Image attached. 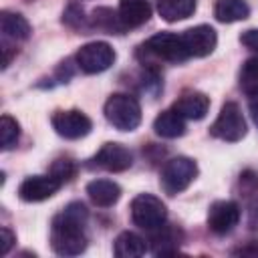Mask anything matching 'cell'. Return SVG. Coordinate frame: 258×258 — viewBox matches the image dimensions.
I'll return each instance as SVG.
<instances>
[{"instance_id":"19","label":"cell","mask_w":258,"mask_h":258,"mask_svg":"<svg viewBox=\"0 0 258 258\" xmlns=\"http://www.w3.org/2000/svg\"><path fill=\"white\" fill-rule=\"evenodd\" d=\"M250 14V8L244 0H218L214 6V16L220 22H238V20H246Z\"/></svg>"},{"instance_id":"5","label":"cell","mask_w":258,"mask_h":258,"mask_svg":"<svg viewBox=\"0 0 258 258\" xmlns=\"http://www.w3.org/2000/svg\"><path fill=\"white\" fill-rule=\"evenodd\" d=\"M210 133L222 141H228V143H236L246 135L244 115L234 101H228L222 105L218 119L210 127Z\"/></svg>"},{"instance_id":"12","label":"cell","mask_w":258,"mask_h":258,"mask_svg":"<svg viewBox=\"0 0 258 258\" xmlns=\"http://www.w3.org/2000/svg\"><path fill=\"white\" fill-rule=\"evenodd\" d=\"M97 167H103L107 171H125L133 163L131 151L121 143H105L97 155L93 157Z\"/></svg>"},{"instance_id":"8","label":"cell","mask_w":258,"mask_h":258,"mask_svg":"<svg viewBox=\"0 0 258 258\" xmlns=\"http://www.w3.org/2000/svg\"><path fill=\"white\" fill-rule=\"evenodd\" d=\"M52 123V129L64 137V139H81L85 135H89V131L93 129V123L91 119L77 111V109H71V111H56L50 119Z\"/></svg>"},{"instance_id":"20","label":"cell","mask_w":258,"mask_h":258,"mask_svg":"<svg viewBox=\"0 0 258 258\" xmlns=\"http://www.w3.org/2000/svg\"><path fill=\"white\" fill-rule=\"evenodd\" d=\"M147 252V242L135 232H123L115 240V254L119 258H137Z\"/></svg>"},{"instance_id":"22","label":"cell","mask_w":258,"mask_h":258,"mask_svg":"<svg viewBox=\"0 0 258 258\" xmlns=\"http://www.w3.org/2000/svg\"><path fill=\"white\" fill-rule=\"evenodd\" d=\"M93 26H97V28L109 32V34L121 32V30L125 28L123 22H121V18H119V14H115V12L109 10V8H97V10L93 12Z\"/></svg>"},{"instance_id":"28","label":"cell","mask_w":258,"mask_h":258,"mask_svg":"<svg viewBox=\"0 0 258 258\" xmlns=\"http://www.w3.org/2000/svg\"><path fill=\"white\" fill-rule=\"evenodd\" d=\"M250 101H248V107H250V115L254 119V123L258 125V91H254L252 95H248Z\"/></svg>"},{"instance_id":"3","label":"cell","mask_w":258,"mask_h":258,"mask_svg":"<svg viewBox=\"0 0 258 258\" xmlns=\"http://www.w3.org/2000/svg\"><path fill=\"white\" fill-rule=\"evenodd\" d=\"M196 175H198L196 161L189 157L177 155V157H171L169 161H165V165L161 167L159 183L165 194L175 196V194H181L196 179Z\"/></svg>"},{"instance_id":"13","label":"cell","mask_w":258,"mask_h":258,"mask_svg":"<svg viewBox=\"0 0 258 258\" xmlns=\"http://www.w3.org/2000/svg\"><path fill=\"white\" fill-rule=\"evenodd\" d=\"M173 109L183 117V119H194L200 121L206 117L208 109H210V97H206L200 91H187L183 93L175 103Z\"/></svg>"},{"instance_id":"15","label":"cell","mask_w":258,"mask_h":258,"mask_svg":"<svg viewBox=\"0 0 258 258\" xmlns=\"http://www.w3.org/2000/svg\"><path fill=\"white\" fill-rule=\"evenodd\" d=\"M87 194L95 206L109 208L121 198V187L111 179H93L87 185Z\"/></svg>"},{"instance_id":"29","label":"cell","mask_w":258,"mask_h":258,"mask_svg":"<svg viewBox=\"0 0 258 258\" xmlns=\"http://www.w3.org/2000/svg\"><path fill=\"white\" fill-rule=\"evenodd\" d=\"M248 224H250V228L258 230V202H254V204L250 206V216H248Z\"/></svg>"},{"instance_id":"17","label":"cell","mask_w":258,"mask_h":258,"mask_svg":"<svg viewBox=\"0 0 258 258\" xmlns=\"http://www.w3.org/2000/svg\"><path fill=\"white\" fill-rule=\"evenodd\" d=\"M0 30H2V36L6 40H14V42L26 40L30 36V24H28V20L22 14L8 12V10H4L0 14Z\"/></svg>"},{"instance_id":"4","label":"cell","mask_w":258,"mask_h":258,"mask_svg":"<svg viewBox=\"0 0 258 258\" xmlns=\"http://www.w3.org/2000/svg\"><path fill=\"white\" fill-rule=\"evenodd\" d=\"M141 50L147 56L165 60V62H183L189 58L181 34H173V32H157L151 38H147L141 46Z\"/></svg>"},{"instance_id":"2","label":"cell","mask_w":258,"mask_h":258,"mask_svg":"<svg viewBox=\"0 0 258 258\" xmlns=\"http://www.w3.org/2000/svg\"><path fill=\"white\" fill-rule=\"evenodd\" d=\"M105 119L119 131H135L141 123V107L135 97L115 93L105 103Z\"/></svg>"},{"instance_id":"25","label":"cell","mask_w":258,"mask_h":258,"mask_svg":"<svg viewBox=\"0 0 258 258\" xmlns=\"http://www.w3.org/2000/svg\"><path fill=\"white\" fill-rule=\"evenodd\" d=\"M50 175H54L60 183H64V181L73 179V175H75V163H73L71 159H56V161L52 163Z\"/></svg>"},{"instance_id":"10","label":"cell","mask_w":258,"mask_h":258,"mask_svg":"<svg viewBox=\"0 0 258 258\" xmlns=\"http://www.w3.org/2000/svg\"><path fill=\"white\" fill-rule=\"evenodd\" d=\"M181 40H183V46L187 50L189 56H208L216 44H218V34L212 26L208 24H200V26H194V28H187L181 32Z\"/></svg>"},{"instance_id":"14","label":"cell","mask_w":258,"mask_h":258,"mask_svg":"<svg viewBox=\"0 0 258 258\" xmlns=\"http://www.w3.org/2000/svg\"><path fill=\"white\" fill-rule=\"evenodd\" d=\"M151 16V6L147 0H121L119 2V18L125 28H137L145 24Z\"/></svg>"},{"instance_id":"9","label":"cell","mask_w":258,"mask_h":258,"mask_svg":"<svg viewBox=\"0 0 258 258\" xmlns=\"http://www.w3.org/2000/svg\"><path fill=\"white\" fill-rule=\"evenodd\" d=\"M238 222H240V208L236 202L220 200L214 202L208 210V228L218 236L232 232L238 226Z\"/></svg>"},{"instance_id":"24","label":"cell","mask_w":258,"mask_h":258,"mask_svg":"<svg viewBox=\"0 0 258 258\" xmlns=\"http://www.w3.org/2000/svg\"><path fill=\"white\" fill-rule=\"evenodd\" d=\"M18 137H20L18 121L14 117H10V115H2V119H0V143H2V149L4 151L12 149L18 143Z\"/></svg>"},{"instance_id":"23","label":"cell","mask_w":258,"mask_h":258,"mask_svg":"<svg viewBox=\"0 0 258 258\" xmlns=\"http://www.w3.org/2000/svg\"><path fill=\"white\" fill-rule=\"evenodd\" d=\"M238 79H240V89L246 95H252L254 91H258V56H252L242 64Z\"/></svg>"},{"instance_id":"7","label":"cell","mask_w":258,"mask_h":258,"mask_svg":"<svg viewBox=\"0 0 258 258\" xmlns=\"http://www.w3.org/2000/svg\"><path fill=\"white\" fill-rule=\"evenodd\" d=\"M77 64L83 73L87 75H97L107 71L113 62H115V50L109 42L103 40H95L89 44H83L77 50Z\"/></svg>"},{"instance_id":"1","label":"cell","mask_w":258,"mask_h":258,"mask_svg":"<svg viewBox=\"0 0 258 258\" xmlns=\"http://www.w3.org/2000/svg\"><path fill=\"white\" fill-rule=\"evenodd\" d=\"M87 208L79 202H73L52 220L50 246L58 256H77L87 248Z\"/></svg>"},{"instance_id":"26","label":"cell","mask_w":258,"mask_h":258,"mask_svg":"<svg viewBox=\"0 0 258 258\" xmlns=\"http://www.w3.org/2000/svg\"><path fill=\"white\" fill-rule=\"evenodd\" d=\"M240 42H242L246 48H250V50L258 52V28H250V30L242 32Z\"/></svg>"},{"instance_id":"6","label":"cell","mask_w":258,"mask_h":258,"mask_svg":"<svg viewBox=\"0 0 258 258\" xmlns=\"http://www.w3.org/2000/svg\"><path fill=\"white\" fill-rule=\"evenodd\" d=\"M165 218H167V210L159 198L151 194H139L137 198H133L131 220L135 222V226L143 230H155L161 224H165Z\"/></svg>"},{"instance_id":"16","label":"cell","mask_w":258,"mask_h":258,"mask_svg":"<svg viewBox=\"0 0 258 258\" xmlns=\"http://www.w3.org/2000/svg\"><path fill=\"white\" fill-rule=\"evenodd\" d=\"M153 129L159 137H165V139H175V137H181L185 133V119L171 107L167 111H161L155 121H153Z\"/></svg>"},{"instance_id":"18","label":"cell","mask_w":258,"mask_h":258,"mask_svg":"<svg viewBox=\"0 0 258 258\" xmlns=\"http://www.w3.org/2000/svg\"><path fill=\"white\" fill-rule=\"evenodd\" d=\"M196 10V0H157V12L165 22L189 18Z\"/></svg>"},{"instance_id":"21","label":"cell","mask_w":258,"mask_h":258,"mask_svg":"<svg viewBox=\"0 0 258 258\" xmlns=\"http://www.w3.org/2000/svg\"><path fill=\"white\" fill-rule=\"evenodd\" d=\"M179 248V240H177V234L173 228H167V226H159L153 230V236H151V250L153 254H173L177 252Z\"/></svg>"},{"instance_id":"27","label":"cell","mask_w":258,"mask_h":258,"mask_svg":"<svg viewBox=\"0 0 258 258\" xmlns=\"http://www.w3.org/2000/svg\"><path fill=\"white\" fill-rule=\"evenodd\" d=\"M0 236H2V238H0V254L6 256L8 250L12 248V244L16 242V236H14L8 228H2V230H0Z\"/></svg>"},{"instance_id":"11","label":"cell","mask_w":258,"mask_h":258,"mask_svg":"<svg viewBox=\"0 0 258 258\" xmlns=\"http://www.w3.org/2000/svg\"><path fill=\"white\" fill-rule=\"evenodd\" d=\"M60 185L62 183L54 175H30L20 183L18 196L24 202H42L52 198L60 189Z\"/></svg>"}]
</instances>
